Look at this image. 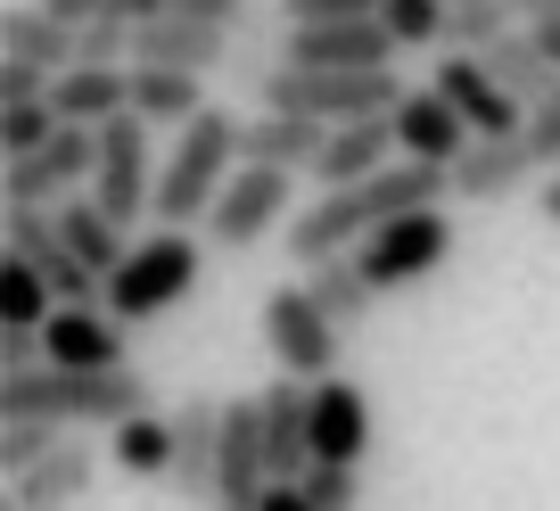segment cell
Segmentation results:
<instances>
[{"instance_id":"6da1fadb","label":"cell","mask_w":560,"mask_h":511,"mask_svg":"<svg viewBox=\"0 0 560 511\" xmlns=\"http://www.w3.org/2000/svg\"><path fill=\"white\" fill-rule=\"evenodd\" d=\"M18 413H42V421H67V429H116L132 413H149V380L132 363H116V371H67V363L0 371V421H18Z\"/></svg>"},{"instance_id":"7a4b0ae2","label":"cell","mask_w":560,"mask_h":511,"mask_svg":"<svg viewBox=\"0 0 560 511\" xmlns=\"http://www.w3.org/2000/svg\"><path fill=\"white\" fill-rule=\"evenodd\" d=\"M240 132H247L240 116L198 107V116L182 124V141H174V158H165V174H158V207H149V214H158V223H174V231L207 223L214 198H223V182L240 174Z\"/></svg>"},{"instance_id":"3957f363","label":"cell","mask_w":560,"mask_h":511,"mask_svg":"<svg viewBox=\"0 0 560 511\" xmlns=\"http://www.w3.org/2000/svg\"><path fill=\"white\" fill-rule=\"evenodd\" d=\"M256 107H280V116H314V124H363V116H396L404 91L387 67L371 74H322V67H289V58H272V67L256 74Z\"/></svg>"},{"instance_id":"277c9868","label":"cell","mask_w":560,"mask_h":511,"mask_svg":"<svg viewBox=\"0 0 560 511\" xmlns=\"http://www.w3.org/2000/svg\"><path fill=\"white\" fill-rule=\"evenodd\" d=\"M198 272H207V247L165 223L158 240H132V256L107 272V314L116 322H158L198 289Z\"/></svg>"},{"instance_id":"5b68a950","label":"cell","mask_w":560,"mask_h":511,"mask_svg":"<svg viewBox=\"0 0 560 511\" xmlns=\"http://www.w3.org/2000/svg\"><path fill=\"white\" fill-rule=\"evenodd\" d=\"M289 214H298V174L240 165V174L223 182V198H214V214H207V247L247 256V247H264L272 231H289Z\"/></svg>"},{"instance_id":"8992f818","label":"cell","mask_w":560,"mask_h":511,"mask_svg":"<svg viewBox=\"0 0 560 511\" xmlns=\"http://www.w3.org/2000/svg\"><path fill=\"white\" fill-rule=\"evenodd\" d=\"M91 174H100V132L58 124L34 158H0V207H58V198L91 190Z\"/></svg>"},{"instance_id":"52a82bcc","label":"cell","mask_w":560,"mask_h":511,"mask_svg":"<svg viewBox=\"0 0 560 511\" xmlns=\"http://www.w3.org/2000/svg\"><path fill=\"white\" fill-rule=\"evenodd\" d=\"M264 347H272V363L289 371V380H338V347H347V330L314 305L305 281H280L272 298H264Z\"/></svg>"},{"instance_id":"ba28073f","label":"cell","mask_w":560,"mask_h":511,"mask_svg":"<svg viewBox=\"0 0 560 511\" xmlns=\"http://www.w3.org/2000/svg\"><path fill=\"white\" fill-rule=\"evenodd\" d=\"M149 132H158V124L132 116V107L100 124V174H91V198H100L116 223H132V214L158 207V174H165V165H158V141H149Z\"/></svg>"},{"instance_id":"9c48e42d","label":"cell","mask_w":560,"mask_h":511,"mask_svg":"<svg viewBox=\"0 0 560 511\" xmlns=\"http://www.w3.org/2000/svg\"><path fill=\"white\" fill-rule=\"evenodd\" d=\"M363 272H371V289H412V281H429V272L454 256V214L445 207H412V214H396V223H380L363 247Z\"/></svg>"},{"instance_id":"30bf717a","label":"cell","mask_w":560,"mask_h":511,"mask_svg":"<svg viewBox=\"0 0 560 511\" xmlns=\"http://www.w3.org/2000/svg\"><path fill=\"white\" fill-rule=\"evenodd\" d=\"M272 487L264 454V396H223V462H214V511H256Z\"/></svg>"},{"instance_id":"8fae6325","label":"cell","mask_w":560,"mask_h":511,"mask_svg":"<svg viewBox=\"0 0 560 511\" xmlns=\"http://www.w3.org/2000/svg\"><path fill=\"white\" fill-rule=\"evenodd\" d=\"M536 182H544V158H536L527 132H478V141L462 149V165H454L462 207H503V198L536 190Z\"/></svg>"},{"instance_id":"7c38bea8","label":"cell","mask_w":560,"mask_h":511,"mask_svg":"<svg viewBox=\"0 0 560 511\" xmlns=\"http://www.w3.org/2000/svg\"><path fill=\"white\" fill-rule=\"evenodd\" d=\"M280 58L289 67H322V74H371L396 58V34L380 18H322V25H289Z\"/></svg>"},{"instance_id":"4fadbf2b","label":"cell","mask_w":560,"mask_h":511,"mask_svg":"<svg viewBox=\"0 0 560 511\" xmlns=\"http://www.w3.org/2000/svg\"><path fill=\"white\" fill-rule=\"evenodd\" d=\"M429 91H445V100L470 116V132H520V124H527V100L494 83L478 50H445L438 74H429Z\"/></svg>"},{"instance_id":"5bb4252c","label":"cell","mask_w":560,"mask_h":511,"mask_svg":"<svg viewBox=\"0 0 560 511\" xmlns=\"http://www.w3.org/2000/svg\"><path fill=\"white\" fill-rule=\"evenodd\" d=\"M214 462H223V396H190V405H174V478L165 487L214 511Z\"/></svg>"},{"instance_id":"9a60e30c","label":"cell","mask_w":560,"mask_h":511,"mask_svg":"<svg viewBox=\"0 0 560 511\" xmlns=\"http://www.w3.org/2000/svg\"><path fill=\"white\" fill-rule=\"evenodd\" d=\"M478 132H470V116H462L445 91H404V107H396V149L404 158H420V165H462V149H470Z\"/></svg>"},{"instance_id":"2e32d148","label":"cell","mask_w":560,"mask_h":511,"mask_svg":"<svg viewBox=\"0 0 560 511\" xmlns=\"http://www.w3.org/2000/svg\"><path fill=\"white\" fill-rule=\"evenodd\" d=\"M264 454H272V478L314 471V380L280 371L272 388H264Z\"/></svg>"},{"instance_id":"e0dca14e","label":"cell","mask_w":560,"mask_h":511,"mask_svg":"<svg viewBox=\"0 0 560 511\" xmlns=\"http://www.w3.org/2000/svg\"><path fill=\"white\" fill-rule=\"evenodd\" d=\"M124 330H132V322H116L107 305H58V314L42 322L50 363H67V371H116V363H132V355H124Z\"/></svg>"},{"instance_id":"ac0fdd59","label":"cell","mask_w":560,"mask_h":511,"mask_svg":"<svg viewBox=\"0 0 560 511\" xmlns=\"http://www.w3.org/2000/svg\"><path fill=\"white\" fill-rule=\"evenodd\" d=\"M231 58L223 25H198V18H149L132 25V67H182V74H214Z\"/></svg>"},{"instance_id":"d6986e66","label":"cell","mask_w":560,"mask_h":511,"mask_svg":"<svg viewBox=\"0 0 560 511\" xmlns=\"http://www.w3.org/2000/svg\"><path fill=\"white\" fill-rule=\"evenodd\" d=\"M396 116H363V124H330V141L314 158V182L322 190H347V182H371L380 165H396Z\"/></svg>"},{"instance_id":"ffe728a7","label":"cell","mask_w":560,"mask_h":511,"mask_svg":"<svg viewBox=\"0 0 560 511\" xmlns=\"http://www.w3.org/2000/svg\"><path fill=\"white\" fill-rule=\"evenodd\" d=\"M0 50L67 74V67H83V25H67L58 9H42V0H9V9H0Z\"/></svg>"},{"instance_id":"44dd1931","label":"cell","mask_w":560,"mask_h":511,"mask_svg":"<svg viewBox=\"0 0 560 511\" xmlns=\"http://www.w3.org/2000/svg\"><path fill=\"white\" fill-rule=\"evenodd\" d=\"M322 141H330V124L314 116H280V107H256L240 132V165H280V174H314Z\"/></svg>"},{"instance_id":"7402d4cb","label":"cell","mask_w":560,"mask_h":511,"mask_svg":"<svg viewBox=\"0 0 560 511\" xmlns=\"http://www.w3.org/2000/svg\"><path fill=\"white\" fill-rule=\"evenodd\" d=\"M363 445H371V396L347 371L314 380V462H363Z\"/></svg>"},{"instance_id":"603a6c76","label":"cell","mask_w":560,"mask_h":511,"mask_svg":"<svg viewBox=\"0 0 560 511\" xmlns=\"http://www.w3.org/2000/svg\"><path fill=\"white\" fill-rule=\"evenodd\" d=\"M100 471H107V462L91 454V445H74V438H67L50 462H34V471L9 478V487H18V503H25V511H74L91 487H100Z\"/></svg>"},{"instance_id":"cb8c5ba5","label":"cell","mask_w":560,"mask_h":511,"mask_svg":"<svg viewBox=\"0 0 560 511\" xmlns=\"http://www.w3.org/2000/svg\"><path fill=\"white\" fill-rule=\"evenodd\" d=\"M50 107L67 124H91V132H100L107 116H124V107H132V67H67L50 83Z\"/></svg>"},{"instance_id":"d4e9b609","label":"cell","mask_w":560,"mask_h":511,"mask_svg":"<svg viewBox=\"0 0 560 511\" xmlns=\"http://www.w3.org/2000/svg\"><path fill=\"white\" fill-rule=\"evenodd\" d=\"M305 289H314V305L338 322V330H363L371 322V305H380V289H371V272H363V256H322V265H305Z\"/></svg>"},{"instance_id":"484cf974","label":"cell","mask_w":560,"mask_h":511,"mask_svg":"<svg viewBox=\"0 0 560 511\" xmlns=\"http://www.w3.org/2000/svg\"><path fill=\"white\" fill-rule=\"evenodd\" d=\"M58 231H67V247L83 256L91 272H100V281H107V272L124 265V256H132V247H124V223H116V214H107V207H100L91 190L58 198Z\"/></svg>"},{"instance_id":"4316f807","label":"cell","mask_w":560,"mask_h":511,"mask_svg":"<svg viewBox=\"0 0 560 511\" xmlns=\"http://www.w3.org/2000/svg\"><path fill=\"white\" fill-rule=\"evenodd\" d=\"M207 107V74H182V67H132V116L149 124H190Z\"/></svg>"},{"instance_id":"83f0119b","label":"cell","mask_w":560,"mask_h":511,"mask_svg":"<svg viewBox=\"0 0 560 511\" xmlns=\"http://www.w3.org/2000/svg\"><path fill=\"white\" fill-rule=\"evenodd\" d=\"M478 58H487V74H494V83H503V91H520V100H527V107H536V100H544V91H552V83H560V67H552V50H544V42H536V34H527V25H511V34H503V42H494V50H478Z\"/></svg>"},{"instance_id":"f1b7e54d","label":"cell","mask_w":560,"mask_h":511,"mask_svg":"<svg viewBox=\"0 0 560 511\" xmlns=\"http://www.w3.org/2000/svg\"><path fill=\"white\" fill-rule=\"evenodd\" d=\"M107 471H124V478H174V421H158V413H132V421H116Z\"/></svg>"},{"instance_id":"f546056e","label":"cell","mask_w":560,"mask_h":511,"mask_svg":"<svg viewBox=\"0 0 560 511\" xmlns=\"http://www.w3.org/2000/svg\"><path fill=\"white\" fill-rule=\"evenodd\" d=\"M50 314H58V289H50V272L0 247V330H42Z\"/></svg>"},{"instance_id":"4dcf8cb0","label":"cell","mask_w":560,"mask_h":511,"mask_svg":"<svg viewBox=\"0 0 560 511\" xmlns=\"http://www.w3.org/2000/svg\"><path fill=\"white\" fill-rule=\"evenodd\" d=\"M67 445V421H42V413H18V421H0V471L25 478L34 462H50Z\"/></svg>"},{"instance_id":"1f68e13d","label":"cell","mask_w":560,"mask_h":511,"mask_svg":"<svg viewBox=\"0 0 560 511\" xmlns=\"http://www.w3.org/2000/svg\"><path fill=\"white\" fill-rule=\"evenodd\" d=\"M511 25H520L511 0H445V42H454V50H494Z\"/></svg>"},{"instance_id":"d6a6232c","label":"cell","mask_w":560,"mask_h":511,"mask_svg":"<svg viewBox=\"0 0 560 511\" xmlns=\"http://www.w3.org/2000/svg\"><path fill=\"white\" fill-rule=\"evenodd\" d=\"M58 124H67V116H58L50 100H9V107H0V158H34Z\"/></svg>"},{"instance_id":"836d02e7","label":"cell","mask_w":560,"mask_h":511,"mask_svg":"<svg viewBox=\"0 0 560 511\" xmlns=\"http://www.w3.org/2000/svg\"><path fill=\"white\" fill-rule=\"evenodd\" d=\"M380 25L396 34V50H438L445 42V0H380Z\"/></svg>"},{"instance_id":"e575fe53","label":"cell","mask_w":560,"mask_h":511,"mask_svg":"<svg viewBox=\"0 0 560 511\" xmlns=\"http://www.w3.org/2000/svg\"><path fill=\"white\" fill-rule=\"evenodd\" d=\"M298 487L314 495L322 511H354V462H314V471H305Z\"/></svg>"},{"instance_id":"d590c367","label":"cell","mask_w":560,"mask_h":511,"mask_svg":"<svg viewBox=\"0 0 560 511\" xmlns=\"http://www.w3.org/2000/svg\"><path fill=\"white\" fill-rule=\"evenodd\" d=\"M50 83H58L50 67H34V58H9V50H0V107H9V100H50Z\"/></svg>"},{"instance_id":"8d00e7d4","label":"cell","mask_w":560,"mask_h":511,"mask_svg":"<svg viewBox=\"0 0 560 511\" xmlns=\"http://www.w3.org/2000/svg\"><path fill=\"white\" fill-rule=\"evenodd\" d=\"M520 132L536 141V158H544V165H560V83L544 91L536 107H527V124H520Z\"/></svg>"},{"instance_id":"74e56055","label":"cell","mask_w":560,"mask_h":511,"mask_svg":"<svg viewBox=\"0 0 560 511\" xmlns=\"http://www.w3.org/2000/svg\"><path fill=\"white\" fill-rule=\"evenodd\" d=\"M289 25H322V18H380V0H280Z\"/></svg>"},{"instance_id":"f35d334b","label":"cell","mask_w":560,"mask_h":511,"mask_svg":"<svg viewBox=\"0 0 560 511\" xmlns=\"http://www.w3.org/2000/svg\"><path fill=\"white\" fill-rule=\"evenodd\" d=\"M174 18H198V25H223V34H240V25L256 18V0H174Z\"/></svg>"},{"instance_id":"ab89813d","label":"cell","mask_w":560,"mask_h":511,"mask_svg":"<svg viewBox=\"0 0 560 511\" xmlns=\"http://www.w3.org/2000/svg\"><path fill=\"white\" fill-rule=\"evenodd\" d=\"M42 363H50L42 330H0V371H42Z\"/></svg>"},{"instance_id":"60d3db41","label":"cell","mask_w":560,"mask_h":511,"mask_svg":"<svg viewBox=\"0 0 560 511\" xmlns=\"http://www.w3.org/2000/svg\"><path fill=\"white\" fill-rule=\"evenodd\" d=\"M256 511H322V503H314V495L298 487V478H272V487H264V503H256Z\"/></svg>"},{"instance_id":"b9f144b4","label":"cell","mask_w":560,"mask_h":511,"mask_svg":"<svg viewBox=\"0 0 560 511\" xmlns=\"http://www.w3.org/2000/svg\"><path fill=\"white\" fill-rule=\"evenodd\" d=\"M42 9H58V18H67V25H91V18H107L116 0H42Z\"/></svg>"},{"instance_id":"7bdbcfd3","label":"cell","mask_w":560,"mask_h":511,"mask_svg":"<svg viewBox=\"0 0 560 511\" xmlns=\"http://www.w3.org/2000/svg\"><path fill=\"white\" fill-rule=\"evenodd\" d=\"M511 18L520 25H560V0H511Z\"/></svg>"},{"instance_id":"ee69618b","label":"cell","mask_w":560,"mask_h":511,"mask_svg":"<svg viewBox=\"0 0 560 511\" xmlns=\"http://www.w3.org/2000/svg\"><path fill=\"white\" fill-rule=\"evenodd\" d=\"M116 18H132V25H149V18H174V0H116Z\"/></svg>"},{"instance_id":"f6af8a7d","label":"cell","mask_w":560,"mask_h":511,"mask_svg":"<svg viewBox=\"0 0 560 511\" xmlns=\"http://www.w3.org/2000/svg\"><path fill=\"white\" fill-rule=\"evenodd\" d=\"M536 214L560 231V174H552V182H536Z\"/></svg>"}]
</instances>
